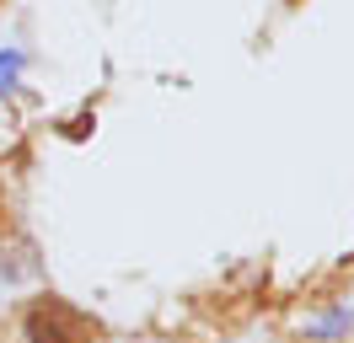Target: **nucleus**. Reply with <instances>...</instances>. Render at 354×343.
I'll list each match as a JSON object with an SVG mask.
<instances>
[{"label": "nucleus", "mask_w": 354, "mask_h": 343, "mask_svg": "<svg viewBox=\"0 0 354 343\" xmlns=\"http://www.w3.org/2000/svg\"><path fill=\"white\" fill-rule=\"evenodd\" d=\"M22 338L27 343H91L97 338V322L59 295H38L22 311Z\"/></svg>", "instance_id": "1"}, {"label": "nucleus", "mask_w": 354, "mask_h": 343, "mask_svg": "<svg viewBox=\"0 0 354 343\" xmlns=\"http://www.w3.org/2000/svg\"><path fill=\"white\" fill-rule=\"evenodd\" d=\"M349 327H354V306H349V300H338V306H328L322 317H306V338L333 343V338H344Z\"/></svg>", "instance_id": "2"}, {"label": "nucleus", "mask_w": 354, "mask_h": 343, "mask_svg": "<svg viewBox=\"0 0 354 343\" xmlns=\"http://www.w3.org/2000/svg\"><path fill=\"white\" fill-rule=\"evenodd\" d=\"M22 70H27L22 48H0V97H11V91L22 86Z\"/></svg>", "instance_id": "3"}]
</instances>
